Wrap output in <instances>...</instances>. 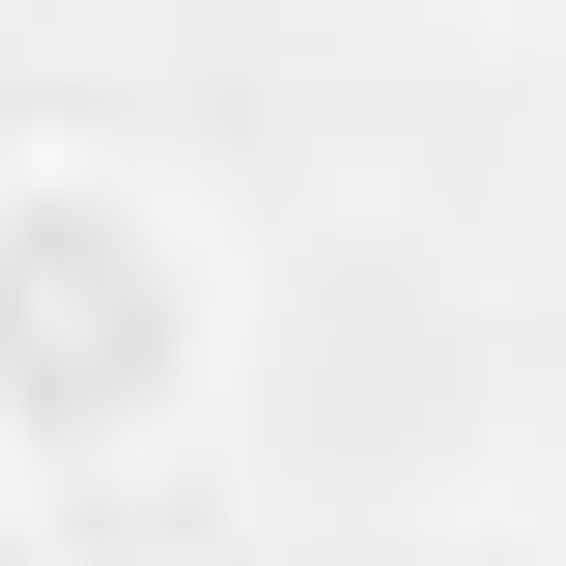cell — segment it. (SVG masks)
Masks as SVG:
<instances>
[{
	"label": "cell",
	"mask_w": 566,
	"mask_h": 566,
	"mask_svg": "<svg viewBox=\"0 0 566 566\" xmlns=\"http://www.w3.org/2000/svg\"><path fill=\"white\" fill-rule=\"evenodd\" d=\"M199 227L142 199L114 142H29L0 170V482L57 510V482H114V453H170L199 424Z\"/></svg>",
	"instance_id": "cell-1"
},
{
	"label": "cell",
	"mask_w": 566,
	"mask_h": 566,
	"mask_svg": "<svg viewBox=\"0 0 566 566\" xmlns=\"http://www.w3.org/2000/svg\"><path fill=\"white\" fill-rule=\"evenodd\" d=\"M0 566H85V538H29V510H0Z\"/></svg>",
	"instance_id": "cell-2"
}]
</instances>
